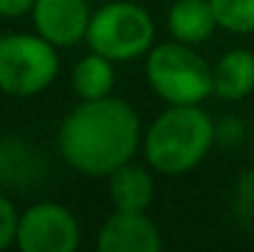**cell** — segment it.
<instances>
[{
  "label": "cell",
  "instance_id": "cell-1",
  "mask_svg": "<svg viewBox=\"0 0 254 252\" xmlns=\"http://www.w3.org/2000/svg\"><path fill=\"white\" fill-rule=\"evenodd\" d=\"M57 144L69 168L104 178L136 156L141 146V119L128 101L111 94L82 101L62 121Z\"/></svg>",
  "mask_w": 254,
  "mask_h": 252
},
{
  "label": "cell",
  "instance_id": "cell-2",
  "mask_svg": "<svg viewBox=\"0 0 254 252\" xmlns=\"http://www.w3.org/2000/svg\"><path fill=\"white\" fill-rule=\"evenodd\" d=\"M215 144V121L197 106H170L143 136L148 166L163 175H183L197 166Z\"/></svg>",
  "mask_w": 254,
  "mask_h": 252
},
{
  "label": "cell",
  "instance_id": "cell-3",
  "mask_svg": "<svg viewBox=\"0 0 254 252\" xmlns=\"http://www.w3.org/2000/svg\"><path fill=\"white\" fill-rule=\"evenodd\" d=\"M156 37V22L151 12L128 0H114L91 12L86 30V45L91 52L104 55L111 62H131L148 55Z\"/></svg>",
  "mask_w": 254,
  "mask_h": 252
},
{
  "label": "cell",
  "instance_id": "cell-4",
  "mask_svg": "<svg viewBox=\"0 0 254 252\" xmlns=\"http://www.w3.org/2000/svg\"><path fill=\"white\" fill-rule=\"evenodd\" d=\"M146 77L151 89L170 106L200 104L212 94L210 65L185 42H163L151 47L146 57Z\"/></svg>",
  "mask_w": 254,
  "mask_h": 252
},
{
  "label": "cell",
  "instance_id": "cell-5",
  "mask_svg": "<svg viewBox=\"0 0 254 252\" xmlns=\"http://www.w3.org/2000/svg\"><path fill=\"white\" fill-rule=\"evenodd\" d=\"M60 55L42 35H2L0 37V91L10 96H35L55 82Z\"/></svg>",
  "mask_w": 254,
  "mask_h": 252
},
{
  "label": "cell",
  "instance_id": "cell-6",
  "mask_svg": "<svg viewBox=\"0 0 254 252\" xmlns=\"http://www.w3.org/2000/svg\"><path fill=\"white\" fill-rule=\"evenodd\" d=\"M15 245L22 252H74L79 248V223L62 203H35L20 213Z\"/></svg>",
  "mask_w": 254,
  "mask_h": 252
},
{
  "label": "cell",
  "instance_id": "cell-7",
  "mask_svg": "<svg viewBox=\"0 0 254 252\" xmlns=\"http://www.w3.org/2000/svg\"><path fill=\"white\" fill-rule=\"evenodd\" d=\"M91 10L86 0H37L32 7L35 32L55 47H72L86 40Z\"/></svg>",
  "mask_w": 254,
  "mask_h": 252
},
{
  "label": "cell",
  "instance_id": "cell-8",
  "mask_svg": "<svg viewBox=\"0 0 254 252\" xmlns=\"http://www.w3.org/2000/svg\"><path fill=\"white\" fill-rule=\"evenodd\" d=\"M161 248V230L146 213L116 210L96 233L99 252H158Z\"/></svg>",
  "mask_w": 254,
  "mask_h": 252
},
{
  "label": "cell",
  "instance_id": "cell-9",
  "mask_svg": "<svg viewBox=\"0 0 254 252\" xmlns=\"http://www.w3.org/2000/svg\"><path fill=\"white\" fill-rule=\"evenodd\" d=\"M47 178V159L37 146L17 136H0V183L7 188H35Z\"/></svg>",
  "mask_w": 254,
  "mask_h": 252
},
{
  "label": "cell",
  "instance_id": "cell-10",
  "mask_svg": "<svg viewBox=\"0 0 254 252\" xmlns=\"http://www.w3.org/2000/svg\"><path fill=\"white\" fill-rule=\"evenodd\" d=\"M254 91V55L230 50L212 67V94L225 101H240Z\"/></svg>",
  "mask_w": 254,
  "mask_h": 252
},
{
  "label": "cell",
  "instance_id": "cell-11",
  "mask_svg": "<svg viewBox=\"0 0 254 252\" xmlns=\"http://www.w3.org/2000/svg\"><path fill=\"white\" fill-rule=\"evenodd\" d=\"M217 17L210 0H175L168 12V32L185 45H200L217 30Z\"/></svg>",
  "mask_w": 254,
  "mask_h": 252
},
{
  "label": "cell",
  "instance_id": "cell-12",
  "mask_svg": "<svg viewBox=\"0 0 254 252\" xmlns=\"http://www.w3.org/2000/svg\"><path fill=\"white\" fill-rule=\"evenodd\" d=\"M153 193L156 183L143 166L126 164L109 175V198L114 203V210L146 213L153 203Z\"/></svg>",
  "mask_w": 254,
  "mask_h": 252
},
{
  "label": "cell",
  "instance_id": "cell-13",
  "mask_svg": "<svg viewBox=\"0 0 254 252\" xmlns=\"http://www.w3.org/2000/svg\"><path fill=\"white\" fill-rule=\"evenodd\" d=\"M72 89L82 101L104 99L114 89V62L104 55H86L72 70Z\"/></svg>",
  "mask_w": 254,
  "mask_h": 252
},
{
  "label": "cell",
  "instance_id": "cell-14",
  "mask_svg": "<svg viewBox=\"0 0 254 252\" xmlns=\"http://www.w3.org/2000/svg\"><path fill=\"white\" fill-rule=\"evenodd\" d=\"M217 25L235 35L254 32V0H210Z\"/></svg>",
  "mask_w": 254,
  "mask_h": 252
},
{
  "label": "cell",
  "instance_id": "cell-15",
  "mask_svg": "<svg viewBox=\"0 0 254 252\" xmlns=\"http://www.w3.org/2000/svg\"><path fill=\"white\" fill-rule=\"evenodd\" d=\"M17 223H20V213L15 210L12 200L0 193V250L15 245Z\"/></svg>",
  "mask_w": 254,
  "mask_h": 252
},
{
  "label": "cell",
  "instance_id": "cell-16",
  "mask_svg": "<svg viewBox=\"0 0 254 252\" xmlns=\"http://www.w3.org/2000/svg\"><path fill=\"white\" fill-rule=\"evenodd\" d=\"M245 139V124L237 116H225L215 121V144L222 146H235Z\"/></svg>",
  "mask_w": 254,
  "mask_h": 252
},
{
  "label": "cell",
  "instance_id": "cell-17",
  "mask_svg": "<svg viewBox=\"0 0 254 252\" xmlns=\"http://www.w3.org/2000/svg\"><path fill=\"white\" fill-rule=\"evenodd\" d=\"M235 205L242 213H254V170H245L235 188Z\"/></svg>",
  "mask_w": 254,
  "mask_h": 252
},
{
  "label": "cell",
  "instance_id": "cell-18",
  "mask_svg": "<svg viewBox=\"0 0 254 252\" xmlns=\"http://www.w3.org/2000/svg\"><path fill=\"white\" fill-rule=\"evenodd\" d=\"M37 0H0V17H22L32 12Z\"/></svg>",
  "mask_w": 254,
  "mask_h": 252
}]
</instances>
